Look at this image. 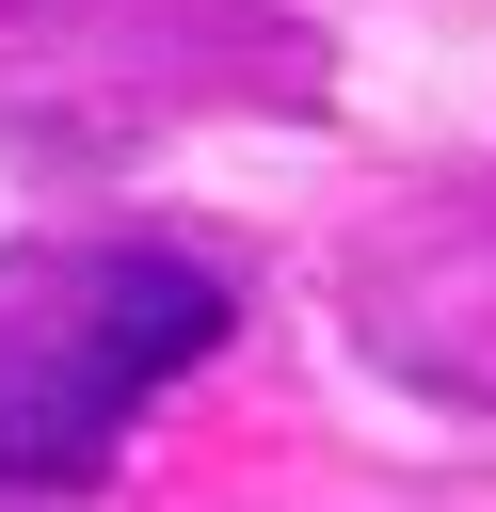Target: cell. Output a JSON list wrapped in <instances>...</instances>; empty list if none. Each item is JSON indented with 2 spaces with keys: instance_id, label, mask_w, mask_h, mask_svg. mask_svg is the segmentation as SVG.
Wrapping results in <instances>:
<instances>
[{
  "instance_id": "1",
  "label": "cell",
  "mask_w": 496,
  "mask_h": 512,
  "mask_svg": "<svg viewBox=\"0 0 496 512\" xmlns=\"http://www.w3.org/2000/svg\"><path fill=\"white\" fill-rule=\"evenodd\" d=\"M240 336V288L160 224L0 240V496H96L160 384Z\"/></svg>"
}]
</instances>
